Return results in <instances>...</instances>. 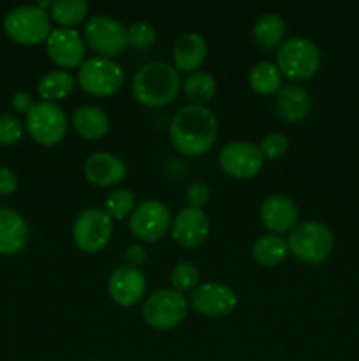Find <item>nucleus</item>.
<instances>
[{
    "instance_id": "f257e3e1",
    "label": "nucleus",
    "mask_w": 359,
    "mask_h": 361,
    "mask_svg": "<svg viewBox=\"0 0 359 361\" xmlns=\"http://www.w3.org/2000/svg\"><path fill=\"white\" fill-rule=\"evenodd\" d=\"M218 123L213 111L206 106H183L171 120L169 140L185 157L204 155L217 141Z\"/></svg>"
},
{
    "instance_id": "f03ea898",
    "label": "nucleus",
    "mask_w": 359,
    "mask_h": 361,
    "mask_svg": "<svg viewBox=\"0 0 359 361\" xmlns=\"http://www.w3.org/2000/svg\"><path fill=\"white\" fill-rule=\"evenodd\" d=\"M183 83L175 66L150 62L139 67L132 78V95L146 108H164L176 101Z\"/></svg>"
},
{
    "instance_id": "7ed1b4c3",
    "label": "nucleus",
    "mask_w": 359,
    "mask_h": 361,
    "mask_svg": "<svg viewBox=\"0 0 359 361\" xmlns=\"http://www.w3.org/2000/svg\"><path fill=\"white\" fill-rule=\"evenodd\" d=\"M289 252L301 263L317 267L331 256L334 236L327 226L317 221H305L296 226L287 238Z\"/></svg>"
},
{
    "instance_id": "20e7f679",
    "label": "nucleus",
    "mask_w": 359,
    "mask_h": 361,
    "mask_svg": "<svg viewBox=\"0 0 359 361\" xmlns=\"http://www.w3.org/2000/svg\"><path fill=\"white\" fill-rule=\"evenodd\" d=\"M4 30L7 37L18 44L37 46L48 41L53 32L51 18L37 6L16 7L4 18Z\"/></svg>"
},
{
    "instance_id": "39448f33",
    "label": "nucleus",
    "mask_w": 359,
    "mask_h": 361,
    "mask_svg": "<svg viewBox=\"0 0 359 361\" xmlns=\"http://www.w3.org/2000/svg\"><path fill=\"white\" fill-rule=\"evenodd\" d=\"M277 67L282 76L294 81L310 80L320 67V51L310 39H287L278 48Z\"/></svg>"
},
{
    "instance_id": "423d86ee",
    "label": "nucleus",
    "mask_w": 359,
    "mask_h": 361,
    "mask_svg": "<svg viewBox=\"0 0 359 361\" xmlns=\"http://www.w3.org/2000/svg\"><path fill=\"white\" fill-rule=\"evenodd\" d=\"M125 81L122 66L111 59H95L84 60L77 69V85L81 90L94 97H109L115 95L122 88Z\"/></svg>"
},
{
    "instance_id": "0eeeda50",
    "label": "nucleus",
    "mask_w": 359,
    "mask_h": 361,
    "mask_svg": "<svg viewBox=\"0 0 359 361\" xmlns=\"http://www.w3.org/2000/svg\"><path fill=\"white\" fill-rule=\"evenodd\" d=\"M189 312V302L175 289H158L151 293L143 305V319L150 328L168 331L180 326Z\"/></svg>"
},
{
    "instance_id": "6e6552de",
    "label": "nucleus",
    "mask_w": 359,
    "mask_h": 361,
    "mask_svg": "<svg viewBox=\"0 0 359 361\" xmlns=\"http://www.w3.org/2000/svg\"><path fill=\"white\" fill-rule=\"evenodd\" d=\"M83 39L95 53L102 59H111L118 56L129 48L127 42V27H123L118 20L106 14L92 16L84 23Z\"/></svg>"
},
{
    "instance_id": "1a4fd4ad",
    "label": "nucleus",
    "mask_w": 359,
    "mask_h": 361,
    "mask_svg": "<svg viewBox=\"0 0 359 361\" xmlns=\"http://www.w3.org/2000/svg\"><path fill=\"white\" fill-rule=\"evenodd\" d=\"M27 130L35 143L55 147L67 134V116L56 102H35L27 113Z\"/></svg>"
},
{
    "instance_id": "9d476101",
    "label": "nucleus",
    "mask_w": 359,
    "mask_h": 361,
    "mask_svg": "<svg viewBox=\"0 0 359 361\" xmlns=\"http://www.w3.org/2000/svg\"><path fill=\"white\" fill-rule=\"evenodd\" d=\"M113 236V219L99 208H87L73 224V240L84 254H97L108 247Z\"/></svg>"
},
{
    "instance_id": "9b49d317",
    "label": "nucleus",
    "mask_w": 359,
    "mask_h": 361,
    "mask_svg": "<svg viewBox=\"0 0 359 361\" xmlns=\"http://www.w3.org/2000/svg\"><path fill=\"white\" fill-rule=\"evenodd\" d=\"M172 219L169 208L155 200L143 201L130 215V231L137 240L146 243H155L164 238L171 231Z\"/></svg>"
},
{
    "instance_id": "f8f14e48",
    "label": "nucleus",
    "mask_w": 359,
    "mask_h": 361,
    "mask_svg": "<svg viewBox=\"0 0 359 361\" xmlns=\"http://www.w3.org/2000/svg\"><path fill=\"white\" fill-rule=\"evenodd\" d=\"M218 166L236 180H250L260 173L264 157L259 147L250 141H231L218 154Z\"/></svg>"
},
{
    "instance_id": "ddd939ff",
    "label": "nucleus",
    "mask_w": 359,
    "mask_h": 361,
    "mask_svg": "<svg viewBox=\"0 0 359 361\" xmlns=\"http://www.w3.org/2000/svg\"><path fill=\"white\" fill-rule=\"evenodd\" d=\"M190 305L197 314L206 317H225L238 307L234 289L220 282H206L197 286L190 296Z\"/></svg>"
},
{
    "instance_id": "4468645a",
    "label": "nucleus",
    "mask_w": 359,
    "mask_h": 361,
    "mask_svg": "<svg viewBox=\"0 0 359 361\" xmlns=\"http://www.w3.org/2000/svg\"><path fill=\"white\" fill-rule=\"evenodd\" d=\"M46 51L62 71L80 69L84 62V39L76 28H55L46 41Z\"/></svg>"
},
{
    "instance_id": "2eb2a0df",
    "label": "nucleus",
    "mask_w": 359,
    "mask_h": 361,
    "mask_svg": "<svg viewBox=\"0 0 359 361\" xmlns=\"http://www.w3.org/2000/svg\"><path fill=\"white\" fill-rule=\"evenodd\" d=\"M210 228V217L206 212L187 207L172 219L171 236L183 249H196L206 242Z\"/></svg>"
},
{
    "instance_id": "dca6fc26",
    "label": "nucleus",
    "mask_w": 359,
    "mask_h": 361,
    "mask_svg": "<svg viewBox=\"0 0 359 361\" xmlns=\"http://www.w3.org/2000/svg\"><path fill=\"white\" fill-rule=\"evenodd\" d=\"M259 217L271 235H282L291 233L298 226L299 210L294 201L285 194H270L260 203Z\"/></svg>"
},
{
    "instance_id": "f3484780",
    "label": "nucleus",
    "mask_w": 359,
    "mask_h": 361,
    "mask_svg": "<svg viewBox=\"0 0 359 361\" xmlns=\"http://www.w3.org/2000/svg\"><path fill=\"white\" fill-rule=\"evenodd\" d=\"M108 291L116 305L134 307L143 300L146 293V279L141 270L123 264L109 275Z\"/></svg>"
},
{
    "instance_id": "a211bd4d",
    "label": "nucleus",
    "mask_w": 359,
    "mask_h": 361,
    "mask_svg": "<svg viewBox=\"0 0 359 361\" xmlns=\"http://www.w3.org/2000/svg\"><path fill=\"white\" fill-rule=\"evenodd\" d=\"M84 178L97 187H118L127 178V166L111 152H95L84 161Z\"/></svg>"
},
{
    "instance_id": "6ab92c4d",
    "label": "nucleus",
    "mask_w": 359,
    "mask_h": 361,
    "mask_svg": "<svg viewBox=\"0 0 359 361\" xmlns=\"http://www.w3.org/2000/svg\"><path fill=\"white\" fill-rule=\"evenodd\" d=\"M28 224L13 208H0V254L2 256H16L27 247Z\"/></svg>"
},
{
    "instance_id": "aec40b11",
    "label": "nucleus",
    "mask_w": 359,
    "mask_h": 361,
    "mask_svg": "<svg viewBox=\"0 0 359 361\" xmlns=\"http://www.w3.org/2000/svg\"><path fill=\"white\" fill-rule=\"evenodd\" d=\"M208 56V42L201 34H183L176 39L172 48V62L175 69L183 74H192L199 71Z\"/></svg>"
},
{
    "instance_id": "412c9836",
    "label": "nucleus",
    "mask_w": 359,
    "mask_h": 361,
    "mask_svg": "<svg viewBox=\"0 0 359 361\" xmlns=\"http://www.w3.org/2000/svg\"><path fill=\"white\" fill-rule=\"evenodd\" d=\"M275 97V109L278 116L289 123L303 122L310 115L312 99L305 88L298 85H282Z\"/></svg>"
},
{
    "instance_id": "4be33fe9",
    "label": "nucleus",
    "mask_w": 359,
    "mask_h": 361,
    "mask_svg": "<svg viewBox=\"0 0 359 361\" xmlns=\"http://www.w3.org/2000/svg\"><path fill=\"white\" fill-rule=\"evenodd\" d=\"M73 127L83 140L95 141L109 133L111 120L102 108L94 104L81 106L73 115Z\"/></svg>"
},
{
    "instance_id": "5701e85b",
    "label": "nucleus",
    "mask_w": 359,
    "mask_h": 361,
    "mask_svg": "<svg viewBox=\"0 0 359 361\" xmlns=\"http://www.w3.org/2000/svg\"><path fill=\"white\" fill-rule=\"evenodd\" d=\"M287 240L280 235H263L253 242L252 256L260 267L273 268L284 263L289 256Z\"/></svg>"
},
{
    "instance_id": "b1692460",
    "label": "nucleus",
    "mask_w": 359,
    "mask_h": 361,
    "mask_svg": "<svg viewBox=\"0 0 359 361\" xmlns=\"http://www.w3.org/2000/svg\"><path fill=\"white\" fill-rule=\"evenodd\" d=\"M285 21L278 14H263L252 28L253 39L264 49H277L285 42Z\"/></svg>"
},
{
    "instance_id": "393cba45",
    "label": "nucleus",
    "mask_w": 359,
    "mask_h": 361,
    "mask_svg": "<svg viewBox=\"0 0 359 361\" xmlns=\"http://www.w3.org/2000/svg\"><path fill=\"white\" fill-rule=\"evenodd\" d=\"M74 87H76V81L73 74L69 71L58 69L42 74L37 83V92L46 102H56L73 94Z\"/></svg>"
},
{
    "instance_id": "a878e982",
    "label": "nucleus",
    "mask_w": 359,
    "mask_h": 361,
    "mask_svg": "<svg viewBox=\"0 0 359 361\" xmlns=\"http://www.w3.org/2000/svg\"><path fill=\"white\" fill-rule=\"evenodd\" d=\"M88 4L84 0H56L49 7V18L60 28H74L88 16Z\"/></svg>"
},
{
    "instance_id": "bb28decb",
    "label": "nucleus",
    "mask_w": 359,
    "mask_h": 361,
    "mask_svg": "<svg viewBox=\"0 0 359 361\" xmlns=\"http://www.w3.org/2000/svg\"><path fill=\"white\" fill-rule=\"evenodd\" d=\"M248 83L256 94L275 95L282 88V73L277 63L259 62L250 69Z\"/></svg>"
},
{
    "instance_id": "cd10ccee",
    "label": "nucleus",
    "mask_w": 359,
    "mask_h": 361,
    "mask_svg": "<svg viewBox=\"0 0 359 361\" xmlns=\"http://www.w3.org/2000/svg\"><path fill=\"white\" fill-rule=\"evenodd\" d=\"M182 88L192 104L204 106L217 94V80L206 71H197V73L189 74Z\"/></svg>"
},
{
    "instance_id": "c85d7f7f",
    "label": "nucleus",
    "mask_w": 359,
    "mask_h": 361,
    "mask_svg": "<svg viewBox=\"0 0 359 361\" xmlns=\"http://www.w3.org/2000/svg\"><path fill=\"white\" fill-rule=\"evenodd\" d=\"M136 196L132 190L116 187L106 196L104 212L113 219V221H122V219L130 217L132 212L136 210Z\"/></svg>"
},
{
    "instance_id": "c756f323",
    "label": "nucleus",
    "mask_w": 359,
    "mask_h": 361,
    "mask_svg": "<svg viewBox=\"0 0 359 361\" xmlns=\"http://www.w3.org/2000/svg\"><path fill=\"white\" fill-rule=\"evenodd\" d=\"M169 281H171V289L183 295L187 291H194L199 286V271L194 263L182 261L171 270Z\"/></svg>"
},
{
    "instance_id": "7c9ffc66",
    "label": "nucleus",
    "mask_w": 359,
    "mask_h": 361,
    "mask_svg": "<svg viewBox=\"0 0 359 361\" xmlns=\"http://www.w3.org/2000/svg\"><path fill=\"white\" fill-rule=\"evenodd\" d=\"M155 41H157V32L146 21H137L127 27V42L130 48L146 49L153 46Z\"/></svg>"
},
{
    "instance_id": "2f4dec72",
    "label": "nucleus",
    "mask_w": 359,
    "mask_h": 361,
    "mask_svg": "<svg viewBox=\"0 0 359 361\" xmlns=\"http://www.w3.org/2000/svg\"><path fill=\"white\" fill-rule=\"evenodd\" d=\"M259 150L266 159H280L289 152V140L282 133H270L260 140Z\"/></svg>"
},
{
    "instance_id": "473e14b6",
    "label": "nucleus",
    "mask_w": 359,
    "mask_h": 361,
    "mask_svg": "<svg viewBox=\"0 0 359 361\" xmlns=\"http://www.w3.org/2000/svg\"><path fill=\"white\" fill-rule=\"evenodd\" d=\"M23 136V123L13 115H0V145L18 143Z\"/></svg>"
},
{
    "instance_id": "72a5a7b5",
    "label": "nucleus",
    "mask_w": 359,
    "mask_h": 361,
    "mask_svg": "<svg viewBox=\"0 0 359 361\" xmlns=\"http://www.w3.org/2000/svg\"><path fill=\"white\" fill-rule=\"evenodd\" d=\"M210 197L211 190L204 182H194L190 183L189 189H187V203H189V208L203 210V208L210 203Z\"/></svg>"
},
{
    "instance_id": "f704fd0d",
    "label": "nucleus",
    "mask_w": 359,
    "mask_h": 361,
    "mask_svg": "<svg viewBox=\"0 0 359 361\" xmlns=\"http://www.w3.org/2000/svg\"><path fill=\"white\" fill-rule=\"evenodd\" d=\"M123 259H125L127 267L137 268V270H139V268L143 267V264L146 263V259H148L146 249H144L143 245H139V243L129 245L125 249V252H123Z\"/></svg>"
},
{
    "instance_id": "c9c22d12",
    "label": "nucleus",
    "mask_w": 359,
    "mask_h": 361,
    "mask_svg": "<svg viewBox=\"0 0 359 361\" xmlns=\"http://www.w3.org/2000/svg\"><path fill=\"white\" fill-rule=\"evenodd\" d=\"M18 189L16 173L9 168H0V196H9Z\"/></svg>"
},
{
    "instance_id": "e433bc0d",
    "label": "nucleus",
    "mask_w": 359,
    "mask_h": 361,
    "mask_svg": "<svg viewBox=\"0 0 359 361\" xmlns=\"http://www.w3.org/2000/svg\"><path fill=\"white\" fill-rule=\"evenodd\" d=\"M13 108L20 113H28L32 109V106L35 102H32V97L27 94V92H18V94L13 95V101H11Z\"/></svg>"
}]
</instances>
